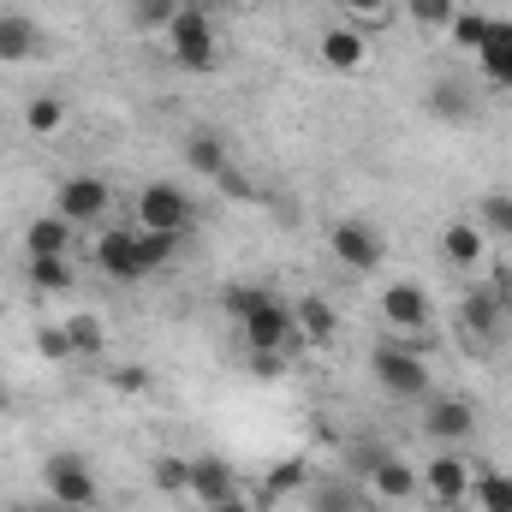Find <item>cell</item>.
<instances>
[{"instance_id": "3957f363", "label": "cell", "mask_w": 512, "mask_h": 512, "mask_svg": "<svg viewBox=\"0 0 512 512\" xmlns=\"http://www.w3.org/2000/svg\"><path fill=\"white\" fill-rule=\"evenodd\" d=\"M239 328H245V346H251V352H286V346H304V340H298V322H292V304H286L280 292H268V286L256 292V304L245 310Z\"/></svg>"}, {"instance_id": "cb8c5ba5", "label": "cell", "mask_w": 512, "mask_h": 512, "mask_svg": "<svg viewBox=\"0 0 512 512\" xmlns=\"http://www.w3.org/2000/svg\"><path fill=\"white\" fill-rule=\"evenodd\" d=\"M24 126L36 131V137H54V131H66V96H54V90L30 96V102H24Z\"/></svg>"}, {"instance_id": "8992f818", "label": "cell", "mask_w": 512, "mask_h": 512, "mask_svg": "<svg viewBox=\"0 0 512 512\" xmlns=\"http://www.w3.org/2000/svg\"><path fill=\"white\" fill-rule=\"evenodd\" d=\"M417 423H423V435H429L435 447H465V441L477 435V405H471L465 393H429Z\"/></svg>"}, {"instance_id": "603a6c76", "label": "cell", "mask_w": 512, "mask_h": 512, "mask_svg": "<svg viewBox=\"0 0 512 512\" xmlns=\"http://www.w3.org/2000/svg\"><path fill=\"white\" fill-rule=\"evenodd\" d=\"M60 328H66V346H72V358H102V352H108V328H102V316H90V310H72Z\"/></svg>"}, {"instance_id": "1f68e13d", "label": "cell", "mask_w": 512, "mask_h": 512, "mask_svg": "<svg viewBox=\"0 0 512 512\" xmlns=\"http://www.w3.org/2000/svg\"><path fill=\"white\" fill-rule=\"evenodd\" d=\"M179 6H185V0H131V24H137V30H167V24L179 18Z\"/></svg>"}, {"instance_id": "b9f144b4", "label": "cell", "mask_w": 512, "mask_h": 512, "mask_svg": "<svg viewBox=\"0 0 512 512\" xmlns=\"http://www.w3.org/2000/svg\"><path fill=\"white\" fill-rule=\"evenodd\" d=\"M0 512H24V507H0Z\"/></svg>"}, {"instance_id": "52a82bcc", "label": "cell", "mask_w": 512, "mask_h": 512, "mask_svg": "<svg viewBox=\"0 0 512 512\" xmlns=\"http://www.w3.org/2000/svg\"><path fill=\"white\" fill-rule=\"evenodd\" d=\"M429 316H435V304H429V292H423L417 280H393L382 292V322L393 334L423 340V334H429Z\"/></svg>"}, {"instance_id": "e575fe53", "label": "cell", "mask_w": 512, "mask_h": 512, "mask_svg": "<svg viewBox=\"0 0 512 512\" xmlns=\"http://www.w3.org/2000/svg\"><path fill=\"white\" fill-rule=\"evenodd\" d=\"M36 352H42V358H54V364H60V358H72V346H66V328H60V322L36 328Z\"/></svg>"}, {"instance_id": "ab89813d", "label": "cell", "mask_w": 512, "mask_h": 512, "mask_svg": "<svg viewBox=\"0 0 512 512\" xmlns=\"http://www.w3.org/2000/svg\"><path fill=\"white\" fill-rule=\"evenodd\" d=\"M24 512H72V507H60V501H36V507H24Z\"/></svg>"}, {"instance_id": "44dd1931", "label": "cell", "mask_w": 512, "mask_h": 512, "mask_svg": "<svg viewBox=\"0 0 512 512\" xmlns=\"http://www.w3.org/2000/svg\"><path fill=\"white\" fill-rule=\"evenodd\" d=\"M292 322H298V340H304V346H322V340H334V328H340V316H334V304H328L322 292L298 298V304H292Z\"/></svg>"}, {"instance_id": "d590c367", "label": "cell", "mask_w": 512, "mask_h": 512, "mask_svg": "<svg viewBox=\"0 0 512 512\" xmlns=\"http://www.w3.org/2000/svg\"><path fill=\"white\" fill-rule=\"evenodd\" d=\"M256 292H262V286H227V316H233V322H245V310L256 304Z\"/></svg>"}, {"instance_id": "83f0119b", "label": "cell", "mask_w": 512, "mask_h": 512, "mask_svg": "<svg viewBox=\"0 0 512 512\" xmlns=\"http://www.w3.org/2000/svg\"><path fill=\"white\" fill-rule=\"evenodd\" d=\"M72 256H30V286L36 292H72Z\"/></svg>"}, {"instance_id": "6da1fadb", "label": "cell", "mask_w": 512, "mask_h": 512, "mask_svg": "<svg viewBox=\"0 0 512 512\" xmlns=\"http://www.w3.org/2000/svg\"><path fill=\"white\" fill-rule=\"evenodd\" d=\"M370 376L382 382V393L393 399H429L435 376H429V358H423V340H405V334H387L370 346Z\"/></svg>"}, {"instance_id": "ba28073f", "label": "cell", "mask_w": 512, "mask_h": 512, "mask_svg": "<svg viewBox=\"0 0 512 512\" xmlns=\"http://www.w3.org/2000/svg\"><path fill=\"white\" fill-rule=\"evenodd\" d=\"M108 209H114V191H108V179H96V173H72V179L60 185V197H54V215H66L72 227H96Z\"/></svg>"}, {"instance_id": "d6a6232c", "label": "cell", "mask_w": 512, "mask_h": 512, "mask_svg": "<svg viewBox=\"0 0 512 512\" xmlns=\"http://www.w3.org/2000/svg\"><path fill=\"white\" fill-rule=\"evenodd\" d=\"M304 483H310L304 459H286V465H280V471L262 483V501H286V495H292V489H304Z\"/></svg>"}, {"instance_id": "4316f807", "label": "cell", "mask_w": 512, "mask_h": 512, "mask_svg": "<svg viewBox=\"0 0 512 512\" xmlns=\"http://www.w3.org/2000/svg\"><path fill=\"white\" fill-rule=\"evenodd\" d=\"M489 30H495V18H489V12H471V6H459V18L447 24L453 48H465V54H477V48L489 42Z\"/></svg>"}, {"instance_id": "ac0fdd59", "label": "cell", "mask_w": 512, "mask_h": 512, "mask_svg": "<svg viewBox=\"0 0 512 512\" xmlns=\"http://www.w3.org/2000/svg\"><path fill=\"white\" fill-rule=\"evenodd\" d=\"M483 251H489V239H483V227L477 221H447L441 227V256H447V268H477L483 262Z\"/></svg>"}, {"instance_id": "74e56055", "label": "cell", "mask_w": 512, "mask_h": 512, "mask_svg": "<svg viewBox=\"0 0 512 512\" xmlns=\"http://www.w3.org/2000/svg\"><path fill=\"white\" fill-rule=\"evenodd\" d=\"M340 6H346L352 18H376V12H382L387 0H340Z\"/></svg>"}, {"instance_id": "30bf717a", "label": "cell", "mask_w": 512, "mask_h": 512, "mask_svg": "<svg viewBox=\"0 0 512 512\" xmlns=\"http://www.w3.org/2000/svg\"><path fill=\"white\" fill-rule=\"evenodd\" d=\"M417 477H423V495H429V501H441V507H465V501H471V483H477V477L465 471V459H459V453H447V447H441Z\"/></svg>"}, {"instance_id": "836d02e7", "label": "cell", "mask_w": 512, "mask_h": 512, "mask_svg": "<svg viewBox=\"0 0 512 512\" xmlns=\"http://www.w3.org/2000/svg\"><path fill=\"white\" fill-rule=\"evenodd\" d=\"M310 512H358V495H352V483H316V495H310Z\"/></svg>"}, {"instance_id": "5bb4252c", "label": "cell", "mask_w": 512, "mask_h": 512, "mask_svg": "<svg viewBox=\"0 0 512 512\" xmlns=\"http://www.w3.org/2000/svg\"><path fill=\"white\" fill-rule=\"evenodd\" d=\"M239 495V471L215 453H197L191 459V501L197 507H215V501H233Z\"/></svg>"}, {"instance_id": "ffe728a7", "label": "cell", "mask_w": 512, "mask_h": 512, "mask_svg": "<svg viewBox=\"0 0 512 512\" xmlns=\"http://www.w3.org/2000/svg\"><path fill=\"white\" fill-rule=\"evenodd\" d=\"M185 167L203 173V179H227V173H233V161H227V137H215V131H191V137H185Z\"/></svg>"}, {"instance_id": "4dcf8cb0", "label": "cell", "mask_w": 512, "mask_h": 512, "mask_svg": "<svg viewBox=\"0 0 512 512\" xmlns=\"http://www.w3.org/2000/svg\"><path fill=\"white\" fill-rule=\"evenodd\" d=\"M405 18L417 30H447L459 18V0H405Z\"/></svg>"}, {"instance_id": "2e32d148", "label": "cell", "mask_w": 512, "mask_h": 512, "mask_svg": "<svg viewBox=\"0 0 512 512\" xmlns=\"http://www.w3.org/2000/svg\"><path fill=\"white\" fill-rule=\"evenodd\" d=\"M96 268H102V274H114V280H143V262H137V233H126V227L102 233V239H96Z\"/></svg>"}, {"instance_id": "484cf974", "label": "cell", "mask_w": 512, "mask_h": 512, "mask_svg": "<svg viewBox=\"0 0 512 512\" xmlns=\"http://www.w3.org/2000/svg\"><path fill=\"white\" fill-rule=\"evenodd\" d=\"M179 239H185V233H155V227H137V262H143V274L167 268V262L179 256Z\"/></svg>"}, {"instance_id": "9a60e30c", "label": "cell", "mask_w": 512, "mask_h": 512, "mask_svg": "<svg viewBox=\"0 0 512 512\" xmlns=\"http://www.w3.org/2000/svg\"><path fill=\"white\" fill-rule=\"evenodd\" d=\"M36 48H42L36 18H30V12H18V6H0V66H24Z\"/></svg>"}, {"instance_id": "4fadbf2b", "label": "cell", "mask_w": 512, "mask_h": 512, "mask_svg": "<svg viewBox=\"0 0 512 512\" xmlns=\"http://www.w3.org/2000/svg\"><path fill=\"white\" fill-rule=\"evenodd\" d=\"M501 316H507V304H501V292H495V286H471V292H465V304H459L465 334H471V340H483V346H495V340H501Z\"/></svg>"}, {"instance_id": "d6986e66", "label": "cell", "mask_w": 512, "mask_h": 512, "mask_svg": "<svg viewBox=\"0 0 512 512\" xmlns=\"http://www.w3.org/2000/svg\"><path fill=\"white\" fill-rule=\"evenodd\" d=\"M72 221L66 215H36L24 227V256H72Z\"/></svg>"}, {"instance_id": "8fae6325", "label": "cell", "mask_w": 512, "mask_h": 512, "mask_svg": "<svg viewBox=\"0 0 512 512\" xmlns=\"http://www.w3.org/2000/svg\"><path fill=\"white\" fill-rule=\"evenodd\" d=\"M423 108L441 120V126H471L477 120V90L465 84V78H453V72H441L429 90H423Z\"/></svg>"}, {"instance_id": "5b68a950", "label": "cell", "mask_w": 512, "mask_h": 512, "mask_svg": "<svg viewBox=\"0 0 512 512\" xmlns=\"http://www.w3.org/2000/svg\"><path fill=\"white\" fill-rule=\"evenodd\" d=\"M191 215H197V203H191V191H185V185H173V179H149V185L137 191V227L185 233V227H191Z\"/></svg>"}, {"instance_id": "8d00e7d4", "label": "cell", "mask_w": 512, "mask_h": 512, "mask_svg": "<svg viewBox=\"0 0 512 512\" xmlns=\"http://www.w3.org/2000/svg\"><path fill=\"white\" fill-rule=\"evenodd\" d=\"M280 358L286 352H251V376H280Z\"/></svg>"}, {"instance_id": "9c48e42d", "label": "cell", "mask_w": 512, "mask_h": 512, "mask_svg": "<svg viewBox=\"0 0 512 512\" xmlns=\"http://www.w3.org/2000/svg\"><path fill=\"white\" fill-rule=\"evenodd\" d=\"M328 251L340 268H352V274H370V268H382V233L370 227V221H334V233H328Z\"/></svg>"}, {"instance_id": "e0dca14e", "label": "cell", "mask_w": 512, "mask_h": 512, "mask_svg": "<svg viewBox=\"0 0 512 512\" xmlns=\"http://www.w3.org/2000/svg\"><path fill=\"white\" fill-rule=\"evenodd\" d=\"M322 66L328 72H364V60H370V48H364V36L352 30V24H334V30H322Z\"/></svg>"}, {"instance_id": "f35d334b", "label": "cell", "mask_w": 512, "mask_h": 512, "mask_svg": "<svg viewBox=\"0 0 512 512\" xmlns=\"http://www.w3.org/2000/svg\"><path fill=\"white\" fill-rule=\"evenodd\" d=\"M203 512H251V501H245V495H233V501H215V507H203Z\"/></svg>"}, {"instance_id": "f546056e", "label": "cell", "mask_w": 512, "mask_h": 512, "mask_svg": "<svg viewBox=\"0 0 512 512\" xmlns=\"http://www.w3.org/2000/svg\"><path fill=\"white\" fill-rule=\"evenodd\" d=\"M471 495H477L483 512H512V477L507 471H483V477L471 483Z\"/></svg>"}, {"instance_id": "7c38bea8", "label": "cell", "mask_w": 512, "mask_h": 512, "mask_svg": "<svg viewBox=\"0 0 512 512\" xmlns=\"http://www.w3.org/2000/svg\"><path fill=\"white\" fill-rule=\"evenodd\" d=\"M364 489H370L376 501H387V507H399V501H417V495H423V477H417L399 453H382V459L364 471Z\"/></svg>"}, {"instance_id": "f1b7e54d", "label": "cell", "mask_w": 512, "mask_h": 512, "mask_svg": "<svg viewBox=\"0 0 512 512\" xmlns=\"http://www.w3.org/2000/svg\"><path fill=\"white\" fill-rule=\"evenodd\" d=\"M149 483H155L161 495H191V459H179V453H161V459L149 465Z\"/></svg>"}, {"instance_id": "60d3db41", "label": "cell", "mask_w": 512, "mask_h": 512, "mask_svg": "<svg viewBox=\"0 0 512 512\" xmlns=\"http://www.w3.org/2000/svg\"><path fill=\"white\" fill-rule=\"evenodd\" d=\"M0 417H6V382H0Z\"/></svg>"}, {"instance_id": "7402d4cb", "label": "cell", "mask_w": 512, "mask_h": 512, "mask_svg": "<svg viewBox=\"0 0 512 512\" xmlns=\"http://www.w3.org/2000/svg\"><path fill=\"white\" fill-rule=\"evenodd\" d=\"M477 60H483V78H489L495 90H512V24L507 18H495V30H489V42L477 48Z\"/></svg>"}, {"instance_id": "7a4b0ae2", "label": "cell", "mask_w": 512, "mask_h": 512, "mask_svg": "<svg viewBox=\"0 0 512 512\" xmlns=\"http://www.w3.org/2000/svg\"><path fill=\"white\" fill-rule=\"evenodd\" d=\"M167 48H173V60H179V72H215V60H221V48H215V24H209V0H185L179 6V18L167 24Z\"/></svg>"}, {"instance_id": "277c9868", "label": "cell", "mask_w": 512, "mask_h": 512, "mask_svg": "<svg viewBox=\"0 0 512 512\" xmlns=\"http://www.w3.org/2000/svg\"><path fill=\"white\" fill-rule=\"evenodd\" d=\"M42 489H48V501H60V507H72V512H96V501H102L96 471H90L78 453H48V465H42Z\"/></svg>"}, {"instance_id": "d4e9b609", "label": "cell", "mask_w": 512, "mask_h": 512, "mask_svg": "<svg viewBox=\"0 0 512 512\" xmlns=\"http://www.w3.org/2000/svg\"><path fill=\"white\" fill-rule=\"evenodd\" d=\"M477 227H483V239L512 245V191H489V197L477 203Z\"/></svg>"}]
</instances>
